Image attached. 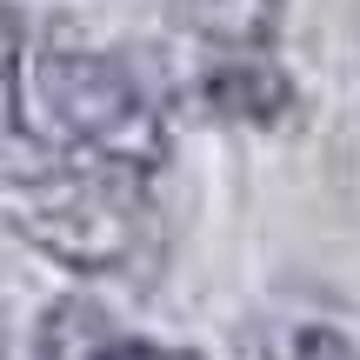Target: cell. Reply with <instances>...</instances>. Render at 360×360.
Masks as SVG:
<instances>
[{
  "label": "cell",
  "mask_w": 360,
  "mask_h": 360,
  "mask_svg": "<svg viewBox=\"0 0 360 360\" xmlns=\"http://www.w3.org/2000/svg\"><path fill=\"white\" fill-rule=\"evenodd\" d=\"M13 134L20 167H107L127 180H154L167 160V114L154 87L120 53L80 34L20 40L13 60Z\"/></svg>",
  "instance_id": "obj_1"
},
{
  "label": "cell",
  "mask_w": 360,
  "mask_h": 360,
  "mask_svg": "<svg viewBox=\"0 0 360 360\" xmlns=\"http://www.w3.org/2000/svg\"><path fill=\"white\" fill-rule=\"evenodd\" d=\"M7 220L20 240L53 254L74 274H127L154 247V207L147 180L107 167H20L13 174Z\"/></svg>",
  "instance_id": "obj_2"
},
{
  "label": "cell",
  "mask_w": 360,
  "mask_h": 360,
  "mask_svg": "<svg viewBox=\"0 0 360 360\" xmlns=\"http://www.w3.org/2000/svg\"><path fill=\"white\" fill-rule=\"evenodd\" d=\"M193 101L214 120H240V127H274V120L294 114V80L281 74L267 47L254 53H207L200 80H193Z\"/></svg>",
  "instance_id": "obj_3"
},
{
  "label": "cell",
  "mask_w": 360,
  "mask_h": 360,
  "mask_svg": "<svg viewBox=\"0 0 360 360\" xmlns=\"http://www.w3.org/2000/svg\"><path fill=\"white\" fill-rule=\"evenodd\" d=\"M34 354L40 360H193L180 347H160V340H141V334H120L107 321V307L94 300H53L40 314V334H34Z\"/></svg>",
  "instance_id": "obj_4"
},
{
  "label": "cell",
  "mask_w": 360,
  "mask_h": 360,
  "mask_svg": "<svg viewBox=\"0 0 360 360\" xmlns=\"http://www.w3.org/2000/svg\"><path fill=\"white\" fill-rule=\"evenodd\" d=\"M200 47L214 53H254L281 27V0H167Z\"/></svg>",
  "instance_id": "obj_5"
},
{
  "label": "cell",
  "mask_w": 360,
  "mask_h": 360,
  "mask_svg": "<svg viewBox=\"0 0 360 360\" xmlns=\"http://www.w3.org/2000/svg\"><path fill=\"white\" fill-rule=\"evenodd\" d=\"M260 360H360V354H354V340L340 334V327L300 321V327H287V334H274Z\"/></svg>",
  "instance_id": "obj_6"
},
{
  "label": "cell",
  "mask_w": 360,
  "mask_h": 360,
  "mask_svg": "<svg viewBox=\"0 0 360 360\" xmlns=\"http://www.w3.org/2000/svg\"><path fill=\"white\" fill-rule=\"evenodd\" d=\"M13 60H20V34H13V20H0V160L20 147V134H13Z\"/></svg>",
  "instance_id": "obj_7"
}]
</instances>
